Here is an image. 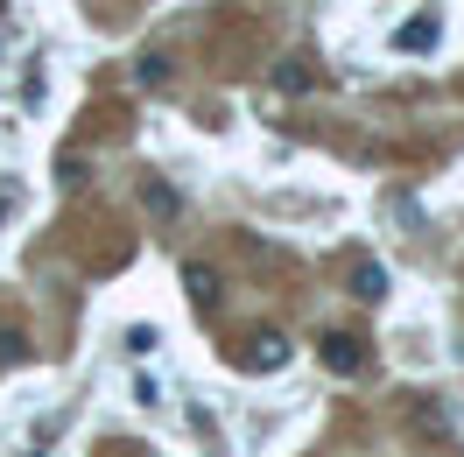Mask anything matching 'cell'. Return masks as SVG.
I'll return each instance as SVG.
<instances>
[{
	"label": "cell",
	"mask_w": 464,
	"mask_h": 457,
	"mask_svg": "<svg viewBox=\"0 0 464 457\" xmlns=\"http://www.w3.org/2000/svg\"><path fill=\"white\" fill-rule=\"evenodd\" d=\"M394 50H401V57H436V50H443V15H436V7L401 15V22H394Z\"/></svg>",
	"instance_id": "obj_1"
},
{
	"label": "cell",
	"mask_w": 464,
	"mask_h": 457,
	"mask_svg": "<svg viewBox=\"0 0 464 457\" xmlns=\"http://www.w3.org/2000/svg\"><path fill=\"white\" fill-rule=\"evenodd\" d=\"M289 359H295V345L282 338V331H254V338L239 345V366L246 373H282Z\"/></svg>",
	"instance_id": "obj_2"
},
{
	"label": "cell",
	"mask_w": 464,
	"mask_h": 457,
	"mask_svg": "<svg viewBox=\"0 0 464 457\" xmlns=\"http://www.w3.org/2000/svg\"><path fill=\"white\" fill-rule=\"evenodd\" d=\"M317 359H324L331 373H338V380H352V373L366 366V352H359V338H352V331H331V338L317 345Z\"/></svg>",
	"instance_id": "obj_3"
},
{
	"label": "cell",
	"mask_w": 464,
	"mask_h": 457,
	"mask_svg": "<svg viewBox=\"0 0 464 457\" xmlns=\"http://www.w3.org/2000/svg\"><path fill=\"white\" fill-rule=\"evenodd\" d=\"M352 296H359V303H380V296H387V267H380V260H359V267H352Z\"/></svg>",
	"instance_id": "obj_4"
},
{
	"label": "cell",
	"mask_w": 464,
	"mask_h": 457,
	"mask_svg": "<svg viewBox=\"0 0 464 457\" xmlns=\"http://www.w3.org/2000/svg\"><path fill=\"white\" fill-rule=\"evenodd\" d=\"M141 204L155 211V219H176V211H183V198H176V190L162 183V176H148V183H141Z\"/></svg>",
	"instance_id": "obj_5"
},
{
	"label": "cell",
	"mask_w": 464,
	"mask_h": 457,
	"mask_svg": "<svg viewBox=\"0 0 464 457\" xmlns=\"http://www.w3.org/2000/svg\"><path fill=\"white\" fill-rule=\"evenodd\" d=\"M183 288H190V303H198V310L218 303V275H211V267H183Z\"/></svg>",
	"instance_id": "obj_6"
},
{
	"label": "cell",
	"mask_w": 464,
	"mask_h": 457,
	"mask_svg": "<svg viewBox=\"0 0 464 457\" xmlns=\"http://www.w3.org/2000/svg\"><path fill=\"white\" fill-rule=\"evenodd\" d=\"M415 429H430V436H450V408H443V401H422V408H415Z\"/></svg>",
	"instance_id": "obj_7"
},
{
	"label": "cell",
	"mask_w": 464,
	"mask_h": 457,
	"mask_svg": "<svg viewBox=\"0 0 464 457\" xmlns=\"http://www.w3.org/2000/svg\"><path fill=\"white\" fill-rule=\"evenodd\" d=\"M134 408H148V415L162 408V380H155V373H141V380H134Z\"/></svg>",
	"instance_id": "obj_8"
},
{
	"label": "cell",
	"mask_w": 464,
	"mask_h": 457,
	"mask_svg": "<svg viewBox=\"0 0 464 457\" xmlns=\"http://www.w3.org/2000/svg\"><path fill=\"white\" fill-rule=\"evenodd\" d=\"M275 78H282V92H310V63H303V57H289L282 71H275Z\"/></svg>",
	"instance_id": "obj_9"
},
{
	"label": "cell",
	"mask_w": 464,
	"mask_h": 457,
	"mask_svg": "<svg viewBox=\"0 0 464 457\" xmlns=\"http://www.w3.org/2000/svg\"><path fill=\"white\" fill-rule=\"evenodd\" d=\"M29 359V338L22 331H0V366H22Z\"/></svg>",
	"instance_id": "obj_10"
},
{
	"label": "cell",
	"mask_w": 464,
	"mask_h": 457,
	"mask_svg": "<svg viewBox=\"0 0 464 457\" xmlns=\"http://www.w3.org/2000/svg\"><path fill=\"white\" fill-rule=\"evenodd\" d=\"M134 78H141V85H169V57H141Z\"/></svg>",
	"instance_id": "obj_11"
},
{
	"label": "cell",
	"mask_w": 464,
	"mask_h": 457,
	"mask_svg": "<svg viewBox=\"0 0 464 457\" xmlns=\"http://www.w3.org/2000/svg\"><path fill=\"white\" fill-rule=\"evenodd\" d=\"M155 345H162V331H155V324H134V331H127V352H134V359H141V352H155Z\"/></svg>",
	"instance_id": "obj_12"
},
{
	"label": "cell",
	"mask_w": 464,
	"mask_h": 457,
	"mask_svg": "<svg viewBox=\"0 0 464 457\" xmlns=\"http://www.w3.org/2000/svg\"><path fill=\"white\" fill-rule=\"evenodd\" d=\"M7 219H14V204H7V198H0V226H7Z\"/></svg>",
	"instance_id": "obj_13"
}]
</instances>
